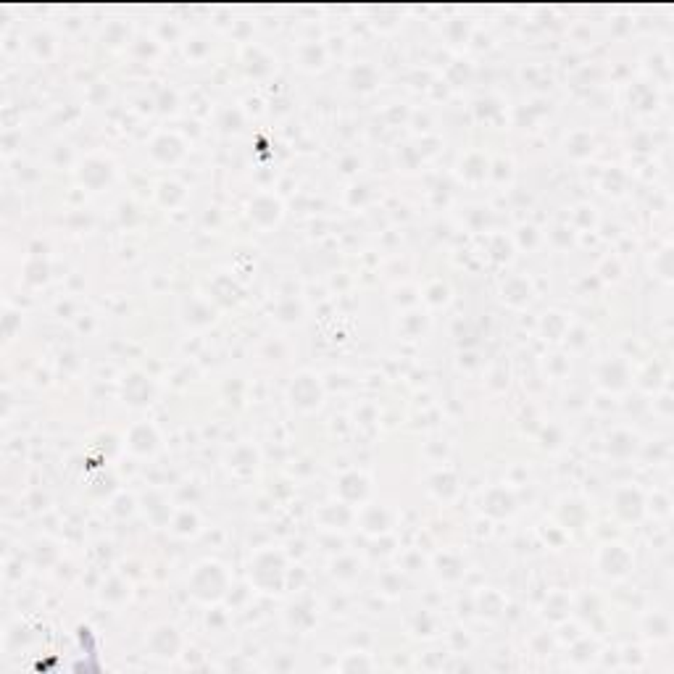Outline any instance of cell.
Here are the masks:
<instances>
[{
  "label": "cell",
  "mask_w": 674,
  "mask_h": 674,
  "mask_svg": "<svg viewBox=\"0 0 674 674\" xmlns=\"http://www.w3.org/2000/svg\"><path fill=\"white\" fill-rule=\"evenodd\" d=\"M301 61L306 63V66H316V69H319V66L324 63V51L319 48V45H313V42L311 45H303Z\"/></svg>",
  "instance_id": "14"
},
{
  "label": "cell",
  "mask_w": 674,
  "mask_h": 674,
  "mask_svg": "<svg viewBox=\"0 0 674 674\" xmlns=\"http://www.w3.org/2000/svg\"><path fill=\"white\" fill-rule=\"evenodd\" d=\"M153 156L158 158V161H177L182 156V142L177 140V137H169V135H163V137H158V140L153 142Z\"/></svg>",
  "instance_id": "8"
},
{
  "label": "cell",
  "mask_w": 674,
  "mask_h": 674,
  "mask_svg": "<svg viewBox=\"0 0 674 674\" xmlns=\"http://www.w3.org/2000/svg\"><path fill=\"white\" fill-rule=\"evenodd\" d=\"M601 380H604L606 387H624V380H627V372L619 361L614 363H606L604 372H601Z\"/></svg>",
  "instance_id": "13"
},
{
  "label": "cell",
  "mask_w": 674,
  "mask_h": 674,
  "mask_svg": "<svg viewBox=\"0 0 674 674\" xmlns=\"http://www.w3.org/2000/svg\"><path fill=\"white\" fill-rule=\"evenodd\" d=\"M335 566H340V572L335 569V574H340V577H353V574H356V569H351V566H356V561H342V563H335Z\"/></svg>",
  "instance_id": "17"
},
{
  "label": "cell",
  "mask_w": 674,
  "mask_h": 674,
  "mask_svg": "<svg viewBox=\"0 0 674 674\" xmlns=\"http://www.w3.org/2000/svg\"><path fill=\"white\" fill-rule=\"evenodd\" d=\"M340 495L342 498H348V501H358V498H363V495H366V477L358 472L345 474V477L340 480Z\"/></svg>",
  "instance_id": "9"
},
{
  "label": "cell",
  "mask_w": 674,
  "mask_h": 674,
  "mask_svg": "<svg viewBox=\"0 0 674 674\" xmlns=\"http://www.w3.org/2000/svg\"><path fill=\"white\" fill-rule=\"evenodd\" d=\"M558 327H561V330H563V322H561V319H558V313H551V316L545 319V335H551V337H554V340H556V337H558V332H556Z\"/></svg>",
  "instance_id": "16"
},
{
  "label": "cell",
  "mask_w": 674,
  "mask_h": 674,
  "mask_svg": "<svg viewBox=\"0 0 674 674\" xmlns=\"http://www.w3.org/2000/svg\"><path fill=\"white\" fill-rule=\"evenodd\" d=\"M290 395H292V403H298L301 408H316L319 401H322L319 382H316L313 377H308V374H303V377H298V380L292 382Z\"/></svg>",
  "instance_id": "2"
},
{
  "label": "cell",
  "mask_w": 674,
  "mask_h": 674,
  "mask_svg": "<svg viewBox=\"0 0 674 674\" xmlns=\"http://www.w3.org/2000/svg\"><path fill=\"white\" fill-rule=\"evenodd\" d=\"M363 527L366 530H372V532H382L385 527H387V516H385V511L382 508H369V513L363 516Z\"/></svg>",
  "instance_id": "15"
},
{
  "label": "cell",
  "mask_w": 674,
  "mask_h": 674,
  "mask_svg": "<svg viewBox=\"0 0 674 674\" xmlns=\"http://www.w3.org/2000/svg\"><path fill=\"white\" fill-rule=\"evenodd\" d=\"M251 216L258 224L269 227V224H274L280 219V203L274 201V198H258V201L251 206Z\"/></svg>",
  "instance_id": "6"
},
{
  "label": "cell",
  "mask_w": 674,
  "mask_h": 674,
  "mask_svg": "<svg viewBox=\"0 0 674 674\" xmlns=\"http://www.w3.org/2000/svg\"><path fill=\"white\" fill-rule=\"evenodd\" d=\"M351 85L356 90H372L374 85H377V71H374L372 66H366V63L356 66V69L351 71Z\"/></svg>",
  "instance_id": "12"
},
{
  "label": "cell",
  "mask_w": 674,
  "mask_h": 674,
  "mask_svg": "<svg viewBox=\"0 0 674 674\" xmlns=\"http://www.w3.org/2000/svg\"><path fill=\"white\" fill-rule=\"evenodd\" d=\"M153 395V387L148 380H142L140 374H135V377H130L127 382H124V398L130 403H135V406H142V403H148Z\"/></svg>",
  "instance_id": "4"
},
{
  "label": "cell",
  "mask_w": 674,
  "mask_h": 674,
  "mask_svg": "<svg viewBox=\"0 0 674 674\" xmlns=\"http://www.w3.org/2000/svg\"><path fill=\"white\" fill-rule=\"evenodd\" d=\"M111 180V166L106 161H90L82 171V182H87L90 187H101Z\"/></svg>",
  "instance_id": "10"
},
{
  "label": "cell",
  "mask_w": 674,
  "mask_h": 674,
  "mask_svg": "<svg viewBox=\"0 0 674 674\" xmlns=\"http://www.w3.org/2000/svg\"><path fill=\"white\" fill-rule=\"evenodd\" d=\"M156 445H158V437H156V432H153V427H148V424H140V427H135L130 435V448L137 453H153L156 451Z\"/></svg>",
  "instance_id": "5"
},
{
  "label": "cell",
  "mask_w": 674,
  "mask_h": 674,
  "mask_svg": "<svg viewBox=\"0 0 674 674\" xmlns=\"http://www.w3.org/2000/svg\"><path fill=\"white\" fill-rule=\"evenodd\" d=\"M601 569H604L606 574L622 577V574L630 569V554L624 551L622 545H606L604 554H601Z\"/></svg>",
  "instance_id": "3"
},
{
  "label": "cell",
  "mask_w": 674,
  "mask_h": 674,
  "mask_svg": "<svg viewBox=\"0 0 674 674\" xmlns=\"http://www.w3.org/2000/svg\"><path fill=\"white\" fill-rule=\"evenodd\" d=\"M616 511L622 513L624 519H637L643 511V498L637 490H622L616 495Z\"/></svg>",
  "instance_id": "7"
},
{
  "label": "cell",
  "mask_w": 674,
  "mask_h": 674,
  "mask_svg": "<svg viewBox=\"0 0 674 674\" xmlns=\"http://www.w3.org/2000/svg\"><path fill=\"white\" fill-rule=\"evenodd\" d=\"M192 593L203 598V601H216L219 595H224L227 587V574L219 563H201L190 580Z\"/></svg>",
  "instance_id": "1"
},
{
  "label": "cell",
  "mask_w": 674,
  "mask_h": 674,
  "mask_svg": "<svg viewBox=\"0 0 674 674\" xmlns=\"http://www.w3.org/2000/svg\"><path fill=\"white\" fill-rule=\"evenodd\" d=\"M498 498H501V501H495L493 490H490V493H487V501H485V508L493 513V516H506V513H511L513 511L511 495L506 493V490H498Z\"/></svg>",
  "instance_id": "11"
}]
</instances>
